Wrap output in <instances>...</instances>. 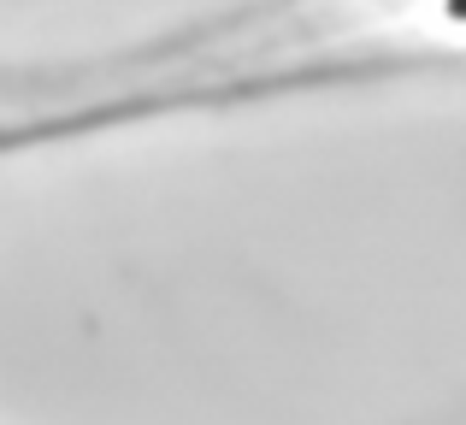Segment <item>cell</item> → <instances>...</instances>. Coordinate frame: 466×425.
Here are the masks:
<instances>
[{
  "label": "cell",
  "instance_id": "1",
  "mask_svg": "<svg viewBox=\"0 0 466 425\" xmlns=\"http://www.w3.org/2000/svg\"><path fill=\"white\" fill-rule=\"evenodd\" d=\"M449 18H455V24H466V0H449Z\"/></svg>",
  "mask_w": 466,
  "mask_h": 425
}]
</instances>
